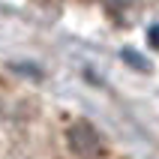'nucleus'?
Masks as SVG:
<instances>
[{
	"instance_id": "1",
	"label": "nucleus",
	"mask_w": 159,
	"mask_h": 159,
	"mask_svg": "<svg viewBox=\"0 0 159 159\" xmlns=\"http://www.w3.org/2000/svg\"><path fill=\"white\" fill-rule=\"evenodd\" d=\"M66 141H69V150L81 159H96L102 153V138L87 120H75L66 132Z\"/></svg>"
}]
</instances>
